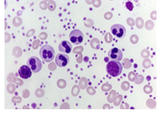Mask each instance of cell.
<instances>
[{"mask_svg":"<svg viewBox=\"0 0 160 113\" xmlns=\"http://www.w3.org/2000/svg\"><path fill=\"white\" fill-rule=\"evenodd\" d=\"M123 66L119 61L112 60L109 61L106 65L107 72L112 77H117L121 74Z\"/></svg>","mask_w":160,"mask_h":113,"instance_id":"cell-1","label":"cell"},{"mask_svg":"<svg viewBox=\"0 0 160 113\" xmlns=\"http://www.w3.org/2000/svg\"><path fill=\"white\" fill-rule=\"evenodd\" d=\"M111 31L115 36L121 39L126 35V29L123 25L119 24H116L111 26Z\"/></svg>","mask_w":160,"mask_h":113,"instance_id":"cell-5","label":"cell"},{"mask_svg":"<svg viewBox=\"0 0 160 113\" xmlns=\"http://www.w3.org/2000/svg\"><path fill=\"white\" fill-rule=\"evenodd\" d=\"M108 56L112 60L119 61L123 59V53L117 47L112 48L108 52Z\"/></svg>","mask_w":160,"mask_h":113,"instance_id":"cell-6","label":"cell"},{"mask_svg":"<svg viewBox=\"0 0 160 113\" xmlns=\"http://www.w3.org/2000/svg\"><path fill=\"white\" fill-rule=\"evenodd\" d=\"M72 45L68 41L63 40L61 42L59 45V50L61 52L65 54H68L71 52Z\"/></svg>","mask_w":160,"mask_h":113,"instance_id":"cell-9","label":"cell"},{"mask_svg":"<svg viewBox=\"0 0 160 113\" xmlns=\"http://www.w3.org/2000/svg\"><path fill=\"white\" fill-rule=\"evenodd\" d=\"M69 39L73 44L79 45L81 44L83 41L84 35L80 30L75 29L72 30L70 33Z\"/></svg>","mask_w":160,"mask_h":113,"instance_id":"cell-4","label":"cell"},{"mask_svg":"<svg viewBox=\"0 0 160 113\" xmlns=\"http://www.w3.org/2000/svg\"><path fill=\"white\" fill-rule=\"evenodd\" d=\"M27 65L33 73H38L42 68V64L41 60L36 56H31L28 59Z\"/></svg>","mask_w":160,"mask_h":113,"instance_id":"cell-3","label":"cell"},{"mask_svg":"<svg viewBox=\"0 0 160 113\" xmlns=\"http://www.w3.org/2000/svg\"><path fill=\"white\" fill-rule=\"evenodd\" d=\"M39 55L43 61L47 63L51 62L54 59L55 52L53 47L50 45H44L39 50Z\"/></svg>","mask_w":160,"mask_h":113,"instance_id":"cell-2","label":"cell"},{"mask_svg":"<svg viewBox=\"0 0 160 113\" xmlns=\"http://www.w3.org/2000/svg\"><path fill=\"white\" fill-rule=\"evenodd\" d=\"M19 75L23 79H28L32 77V72L28 65H23L19 68Z\"/></svg>","mask_w":160,"mask_h":113,"instance_id":"cell-8","label":"cell"},{"mask_svg":"<svg viewBox=\"0 0 160 113\" xmlns=\"http://www.w3.org/2000/svg\"><path fill=\"white\" fill-rule=\"evenodd\" d=\"M57 65L60 68H63L69 63V58L67 54H59L57 55L55 58Z\"/></svg>","mask_w":160,"mask_h":113,"instance_id":"cell-7","label":"cell"},{"mask_svg":"<svg viewBox=\"0 0 160 113\" xmlns=\"http://www.w3.org/2000/svg\"><path fill=\"white\" fill-rule=\"evenodd\" d=\"M126 8H128V9L129 11H132L133 9V5L132 3H131V2H128L126 3Z\"/></svg>","mask_w":160,"mask_h":113,"instance_id":"cell-10","label":"cell"}]
</instances>
